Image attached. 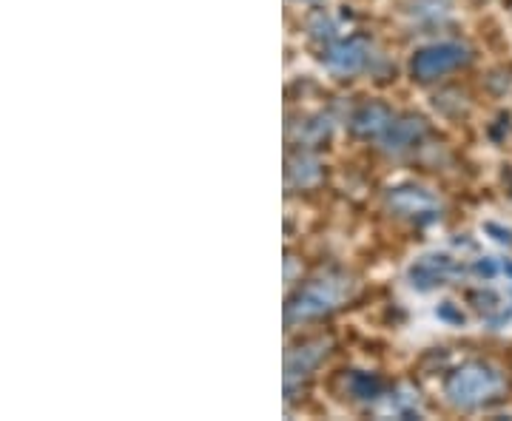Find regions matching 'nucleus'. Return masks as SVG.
Segmentation results:
<instances>
[{
  "label": "nucleus",
  "mask_w": 512,
  "mask_h": 421,
  "mask_svg": "<svg viewBox=\"0 0 512 421\" xmlns=\"http://www.w3.org/2000/svg\"><path fill=\"white\" fill-rule=\"evenodd\" d=\"M396 117L399 114L390 109V106H384V103H365V106H359V109L353 111L350 131L356 137H362V140H382L384 131L393 126Z\"/></svg>",
  "instance_id": "nucleus-8"
},
{
  "label": "nucleus",
  "mask_w": 512,
  "mask_h": 421,
  "mask_svg": "<svg viewBox=\"0 0 512 421\" xmlns=\"http://www.w3.org/2000/svg\"><path fill=\"white\" fill-rule=\"evenodd\" d=\"M322 180V165L311 154L288 157V185L291 188H311Z\"/></svg>",
  "instance_id": "nucleus-10"
},
{
  "label": "nucleus",
  "mask_w": 512,
  "mask_h": 421,
  "mask_svg": "<svg viewBox=\"0 0 512 421\" xmlns=\"http://www.w3.org/2000/svg\"><path fill=\"white\" fill-rule=\"evenodd\" d=\"M464 63H470V49L467 46H461V43H433V46H424L413 55L410 72L419 83H433L444 74L461 69Z\"/></svg>",
  "instance_id": "nucleus-3"
},
{
  "label": "nucleus",
  "mask_w": 512,
  "mask_h": 421,
  "mask_svg": "<svg viewBox=\"0 0 512 421\" xmlns=\"http://www.w3.org/2000/svg\"><path fill=\"white\" fill-rule=\"evenodd\" d=\"M387 208L413 222H433L441 217V202L419 185H399L387 191Z\"/></svg>",
  "instance_id": "nucleus-5"
},
{
  "label": "nucleus",
  "mask_w": 512,
  "mask_h": 421,
  "mask_svg": "<svg viewBox=\"0 0 512 421\" xmlns=\"http://www.w3.org/2000/svg\"><path fill=\"white\" fill-rule=\"evenodd\" d=\"M504 390H507L504 376L487 362H467L456 367L444 382V396L461 410H476L484 404L498 402Z\"/></svg>",
  "instance_id": "nucleus-2"
},
{
  "label": "nucleus",
  "mask_w": 512,
  "mask_h": 421,
  "mask_svg": "<svg viewBox=\"0 0 512 421\" xmlns=\"http://www.w3.org/2000/svg\"><path fill=\"white\" fill-rule=\"evenodd\" d=\"M350 393L356 399H365V402H376L382 396V382L373 376V373H353L350 379Z\"/></svg>",
  "instance_id": "nucleus-11"
},
{
  "label": "nucleus",
  "mask_w": 512,
  "mask_h": 421,
  "mask_svg": "<svg viewBox=\"0 0 512 421\" xmlns=\"http://www.w3.org/2000/svg\"><path fill=\"white\" fill-rule=\"evenodd\" d=\"M373 60V46L365 37H348V40H339L325 49L322 63L328 66L333 74H359L365 72Z\"/></svg>",
  "instance_id": "nucleus-6"
},
{
  "label": "nucleus",
  "mask_w": 512,
  "mask_h": 421,
  "mask_svg": "<svg viewBox=\"0 0 512 421\" xmlns=\"http://www.w3.org/2000/svg\"><path fill=\"white\" fill-rule=\"evenodd\" d=\"M328 353V336H313V339H305L302 345L288 350V356H285V393H288V399H293V393L311 379L316 367L325 362Z\"/></svg>",
  "instance_id": "nucleus-4"
},
{
  "label": "nucleus",
  "mask_w": 512,
  "mask_h": 421,
  "mask_svg": "<svg viewBox=\"0 0 512 421\" xmlns=\"http://www.w3.org/2000/svg\"><path fill=\"white\" fill-rule=\"evenodd\" d=\"M356 291V282L342 271H325L308 285H302L293 293L288 308H285V322L288 325H302V322H313L322 319L328 313L339 311L342 305H348Z\"/></svg>",
  "instance_id": "nucleus-1"
},
{
  "label": "nucleus",
  "mask_w": 512,
  "mask_h": 421,
  "mask_svg": "<svg viewBox=\"0 0 512 421\" xmlns=\"http://www.w3.org/2000/svg\"><path fill=\"white\" fill-rule=\"evenodd\" d=\"M510 185H512V177H510Z\"/></svg>",
  "instance_id": "nucleus-12"
},
{
  "label": "nucleus",
  "mask_w": 512,
  "mask_h": 421,
  "mask_svg": "<svg viewBox=\"0 0 512 421\" xmlns=\"http://www.w3.org/2000/svg\"><path fill=\"white\" fill-rule=\"evenodd\" d=\"M424 137H427V123L421 117H396L393 126L384 131V137L379 143L390 154H404V151L419 146Z\"/></svg>",
  "instance_id": "nucleus-9"
},
{
  "label": "nucleus",
  "mask_w": 512,
  "mask_h": 421,
  "mask_svg": "<svg viewBox=\"0 0 512 421\" xmlns=\"http://www.w3.org/2000/svg\"><path fill=\"white\" fill-rule=\"evenodd\" d=\"M461 274L456 259H450L447 254H427V257L416 259L410 265V285L419 291H433L439 285H447L450 279H456Z\"/></svg>",
  "instance_id": "nucleus-7"
}]
</instances>
